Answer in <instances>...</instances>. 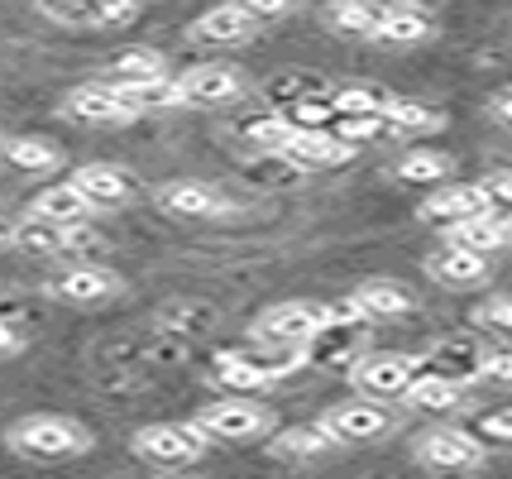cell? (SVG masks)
Masks as SVG:
<instances>
[{
  "label": "cell",
  "mask_w": 512,
  "mask_h": 479,
  "mask_svg": "<svg viewBox=\"0 0 512 479\" xmlns=\"http://www.w3.org/2000/svg\"><path fill=\"white\" fill-rule=\"evenodd\" d=\"M96 206L77 192L72 183H58V187H44L34 202H29V216H39V221H53V226H82Z\"/></svg>",
  "instance_id": "cell-20"
},
{
  "label": "cell",
  "mask_w": 512,
  "mask_h": 479,
  "mask_svg": "<svg viewBox=\"0 0 512 479\" xmlns=\"http://www.w3.org/2000/svg\"><path fill=\"white\" fill-rule=\"evenodd\" d=\"M331 326L326 307L321 302H273L268 312L254 317V341L264 345H278V350H307V345Z\"/></svg>",
  "instance_id": "cell-2"
},
{
  "label": "cell",
  "mask_w": 512,
  "mask_h": 479,
  "mask_svg": "<svg viewBox=\"0 0 512 479\" xmlns=\"http://www.w3.org/2000/svg\"><path fill=\"white\" fill-rule=\"evenodd\" d=\"M211 379H216L221 388H230L235 398H254V393H259V388H268L278 374H273V365H268V360H259V355H235V350H225V355H216Z\"/></svg>",
  "instance_id": "cell-15"
},
{
  "label": "cell",
  "mask_w": 512,
  "mask_h": 479,
  "mask_svg": "<svg viewBox=\"0 0 512 479\" xmlns=\"http://www.w3.org/2000/svg\"><path fill=\"white\" fill-rule=\"evenodd\" d=\"M259 149H268V154H283L288 149V139L297 135V125L292 120H283V115H264V120H249V130H245Z\"/></svg>",
  "instance_id": "cell-33"
},
{
  "label": "cell",
  "mask_w": 512,
  "mask_h": 479,
  "mask_svg": "<svg viewBox=\"0 0 512 479\" xmlns=\"http://www.w3.org/2000/svg\"><path fill=\"white\" fill-rule=\"evenodd\" d=\"M469 216H489V197H484V183H455V187H441L431 192L422 202V221L431 226H460Z\"/></svg>",
  "instance_id": "cell-9"
},
{
  "label": "cell",
  "mask_w": 512,
  "mask_h": 479,
  "mask_svg": "<svg viewBox=\"0 0 512 479\" xmlns=\"http://www.w3.org/2000/svg\"><path fill=\"white\" fill-rule=\"evenodd\" d=\"M335 441L321 427H288V432H278V441H273V456L283 460H312L321 456V451H331Z\"/></svg>",
  "instance_id": "cell-29"
},
{
  "label": "cell",
  "mask_w": 512,
  "mask_h": 479,
  "mask_svg": "<svg viewBox=\"0 0 512 479\" xmlns=\"http://www.w3.org/2000/svg\"><path fill=\"white\" fill-rule=\"evenodd\" d=\"M48 293L58 302H77V307H91V302H106V297L120 293V278L111 269H96V264H77L48 283Z\"/></svg>",
  "instance_id": "cell-10"
},
{
  "label": "cell",
  "mask_w": 512,
  "mask_h": 479,
  "mask_svg": "<svg viewBox=\"0 0 512 479\" xmlns=\"http://www.w3.org/2000/svg\"><path fill=\"white\" fill-rule=\"evenodd\" d=\"M426 274L436 278V283H446V288H469V283H484L489 278V254L441 245V250L426 254Z\"/></svg>",
  "instance_id": "cell-13"
},
{
  "label": "cell",
  "mask_w": 512,
  "mask_h": 479,
  "mask_svg": "<svg viewBox=\"0 0 512 479\" xmlns=\"http://www.w3.org/2000/svg\"><path fill=\"white\" fill-rule=\"evenodd\" d=\"M479 432H484V436H493V441H512V408H503V412H489V417L479 422Z\"/></svg>",
  "instance_id": "cell-39"
},
{
  "label": "cell",
  "mask_w": 512,
  "mask_h": 479,
  "mask_svg": "<svg viewBox=\"0 0 512 479\" xmlns=\"http://www.w3.org/2000/svg\"><path fill=\"white\" fill-rule=\"evenodd\" d=\"M316 427L331 436L335 446H350V441H374V436H383L393 427V417H388L379 403L355 398V403H335V408H326Z\"/></svg>",
  "instance_id": "cell-7"
},
{
  "label": "cell",
  "mask_w": 512,
  "mask_h": 479,
  "mask_svg": "<svg viewBox=\"0 0 512 479\" xmlns=\"http://www.w3.org/2000/svg\"><path fill=\"white\" fill-rule=\"evenodd\" d=\"M383 120H388V130H441V125H446L441 111H426V106L407 101V96H393L388 111H383Z\"/></svg>",
  "instance_id": "cell-32"
},
{
  "label": "cell",
  "mask_w": 512,
  "mask_h": 479,
  "mask_svg": "<svg viewBox=\"0 0 512 479\" xmlns=\"http://www.w3.org/2000/svg\"><path fill=\"white\" fill-rule=\"evenodd\" d=\"M388 101H393V92H379V87H340V92H331L335 120L340 115H383Z\"/></svg>",
  "instance_id": "cell-31"
},
{
  "label": "cell",
  "mask_w": 512,
  "mask_h": 479,
  "mask_svg": "<svg viewBox=\"0 0 512 479\" xmlns=\"http://www.w3.org/2000/svg\"><path fill=\"white\" fill-rule=\"evenodd\" d=\"M493 115H498V120H508V125H512V87H508V92H498V96H493Z\"/></svg>",
  "instance_id": "cell-41"
},
{
  "label": "cell",
  "mask_w": 512,
  "mask_h": 479,
  "mask_svg": "<svg viewBox=\"0 0 512 479\" xmlns=\"http://www.w3.org/2000/svg\"><path fill=\"white\" fill-rule=\"evenodd\" d=\"M417 460L426 470L441 475H460V470H479L484 465V441L465 427H431L417 436Z\"/></svg>",
  "instance_id": "cell-6"
},
{
  "label": "cell",
  "mask_w": 512,
  "mask_h": 479,
  "mask_svg": "<svg viewBox=\"0 0 512 479\" xmlns=\"http://www.w3.org/2000/svg\"><path fill=\"white\" fill-rule=\"evenodd\" d=\"M20 350H24L20 326H15V321H5V317H0V360H5V355H20Z\"/></svg>",
  "instance_id": "cell-40"
},
{
  "label": "cell",
  "mask_w": 512,
  "mask_h": 479,
  "mask_svg": "<svg viewBox=\"0 0 512 479\" xmlns=\"http://www.w3.org/2000/svg\"><path fill=\"white\" fill-rule=\"evenodd\" d=\"M197 427L211 441H254V436H268L273 427V412L264 403H254V398H221V403H206L197 412Z\"/></svg>",
  "instance_id": "cell-5"
},
{
  "label": "cell",
  "mask_w": 512,
  "mask_h": 479,
  "mask_svg": "<svg viewBox=\"0 0 512 479\" xmlns=\"http://www.w3.org/2000/svg\"><path fill=\"white\" fill-rule=\"evenodd\" d=\"M402 398H407L412 408L450 412V408H460V384H450V379H441V374H417Z\"/></svg>",
  "instance_id": "cell-27"
},
{
  "label": "cell",
  "mask_w": 512,
  "mask_h": 479,
  "mask_svg": "<svg viewBox=\"0 0 512 479\" xmlns=\"http://www.w3.org/2000/svg\"><path fill=\"white\" fill-rule=\"evenodd\" d=\"M474 326L484 331H512V297H489L474 307Z\"/></svg>",
  "instance_id": "cell-35"
},
{
  "label": "cell",
  "mask_w": 512,
  "mask_h": 479,
  "mask_svg": "<svg viewBox=\"0 0 512 479\" xmlns=\"http://www.w3.org/2000/svg\"><path fill=\"white\" fill-rule=\"evenodd\" d=\"M163 479H192V475H163Z\"/></svg>",
  "instance_id": "cell-43"
},
{
  "label": "cell",
  "mask_w": 512,
  "mask_h": 479,
  "mask_svg": "<svg viewBox=\"0 0 512 479\" xmlns=\"http://www.w3.org/2000/svg\"><path fill=\"white\" fill-rule=\"evenodd\" d=\"M350 302L359 307V317L364 321H388V317H407L412 312V293L402 288L398 278H364Z\"/></svg>",
  "instance_id": "cell-17"
},
{
  "label": "cell",
  "mask_w": 512,
  "mask_h": 479,
  "mask_svg": "<svg viewBox=\"0 0 512 479\" xmlns=\"http://www.w3.org/2000/svg\"><path fill=\"white\" fill-rule=\"evenodd\" d=\"M417 374H422V360H412L402 350H369L350 365V384H355L359 398L383 403V398H402Z\"/></svg>",
  "instance_id": "cell-3"
},
{
  "label": "cell",
  "mask_w": 512,
  "mask_h": 479,
  "mask_svg": "<svg viewBox=\"0 0 512 479\" xmlns=\"http://www.w3.org/2000/svg\"><path fill=\"white\" fill-rule=\"evenodd\" d=\"M326 24H331L335 34L374 39V29H379V10H369L364 0H331V5H326Z\"/></svg>",
  "instance_id": "cell-28"
},
{
  "label": "cell",
  "mask_w": 512,
  "mask_h": 479,
  "mask_svg": "<svg viewBox=\"0 0 512 479\" xmlns=\"http://www.w3.org/2000/svg\"><path fill=\"white\" fill-rule=\"evenodd\" d=\"M484 197H489V216H512V173H498L484 183Z\"/></svg>",
  "instance_id": "cell-36"
},
{
  "label": "cell",
  "mask_w": 512,
  "mask_h": 479,
  "mask_svg": "<svg viewBox=\"0 0 512 479\" xmlns=\"http://www.w3.org/2000/svg\"><path fill=\"white\" fill-rule=\"evenodd\" d=\"M0 154L15 163L20 173H53V168L63 163V154H58L53 144H44V139H29V135L5 139V144H0Z\"/></svg>",
  "instance_id": "cell-24"
},
{
  "label": "cell",
  "mask_w": 512,
  "mask_h": 479,
  "mask_svg": "<svg viewBox=\"0 0 512 479\" xmlns=\"http://www.w3.org/2000/svg\"><path fill=\"white\" fill-rule=\"evenodd\" d=\"M15 245L24 254H63L77 250V245H96L82 226H53V221H39V216H24L15 226Z\"/></svg>",
  "instance_id": "cell-16"
},
{
  "label": "cell",
  "mask_w": 512,
  "mask_h": 479,
  "mask_svg": "<svg viewBox=\"0 0 512 479\" xmlns=\"http://www.w3.org/2000/svg\"><path fill=\"white\" fill-rule=\"evenodd\" d=\"M455 163L446 154H436V149H412V154H402L398 159V178L402 183H446V173Z\"/></svg>",
  "instance_id": "cell-30"
},
{
  "label": "cell",
  "mask_w": 512,
  "mask_h": 479,
  "mask_svg": "<svg viewBox=\"0 0 512 479\" xmlns=\"http://www.w3.org/2000/svg\"><path fill=\"white\" fill-rule=\"evenodd\" d=\"M130 446L149 465H192L197 456H206L211 436L197 422H154V427H139Z\"/></svg>",
  "instance_id": "cell-4"
},
{
  "label": "cell",
  "mask_w": 512,
  "mask_h": 479,
  "mask_svg": "<svg viewBox=\"0 0 512 479\" xmlns=\"http://www.w3.org/2000/svg\"><path fill=\"white\" fill-rule=\"evenodd\" d=\"M235 5H240L245 15H254L259 24H264V20H283V15L292 10V0H235Z\"/></svg>",
  "instance_id": "cell-38"
},
{
  "label": "cell",
  "mask_w": 512,
  "mask_h": 479,
  "mask_svg": "<svg viewBox=\"0 0 512 479\" xmlns=\"http://www.w3.org/2000/svg\"><path fill=\"white\" fill-rule=\"evenodd\" d=\"M254 29H259V20L245 15L235 0H225V5H211V10L192 24V39H201V44H245Z\"/></svg>",
  "instance_id": "cell-18"
},
{
  "label": "cell",
  "mask_w": 512,
  "mask_h": 479,
  "mask_svg": "<svg viewBox=\"0 0 512 479\" xmlns=\"http://www.w3.org/2000/svg\"><path fill=\"white\" fill-rule=\"evenodd\" d=\"M508 240H512V230H508V221H503V216H469V221H460V226L446 230V245L479 250V254L503 250Z\"/></svg>",
  "instance_id": "cell-22"
},
{
  "label": "cell",
  "mask_w": 512,
  "mask_h": 479,
  "mask_svg": "<svg viewBox=\"0 0 512 479\" xmlns=\"http://www.w3.org/2000/svg\"><path fill=\"white\" fill-rule=\"evenodd\" d=\"M158 206L168 216H187V221H206V216L225 211V202L206 183H163L158 187Z\"/></svg>",
  "instance_id": "cell-19"
},
{
  "label": "cell",
  "mask_w": 512,
  "mask_h": 479,
  "mask_svg": "<svg viewBox=\"0 0 512 479\" xmlns=\"http://www.w3.org/2000/svg\"><path fill=\"white\" fill-rule=\"evenodd\" d=\"M115 96L125 101V111L130 115H149V111H173V106H187L182 101V87L178 82H168V77H158V82H130V87H120L111 82Z\"/></svg>",
  "instance_id": "cell-21"
},
{
  "label": "cell",
  "mask_w": 512,
  "mask_h": 479,
  "mask_svg": "<svg viewBox=\"0 0 512 479\" xmlns=\"http://www.w3.org/2000/svg\"><path fill=\"white\" fill-rule=\"evenodd\" d=\"M72 187H77L96 211H101V206H125L134 197L130 173L115 168V163H82V168L72 173Z\"/></svg>",
  "instance_id": "cell-11"
},
{
  "label": "cell",
  "mask_w": 512,
  "mask_h": 479,
  "mask_svg": "<svg viewBox=\"0 0 512 479\" xmlns=\"http://www.w3.org/2000/svg\"><path fill=\"white\" fill-rule=\"evenodd\" d=\"M426 34H431V20H426L417 5H393V10H379V29H374V39H383V44H422Z\"/></svg>",
  "instance_id": "cell-23"
},
{
  "label": "cell",
  "mask_w": 512,
  "mask_h": 479,
  "mask_svg": "<svg viewBox=\"0 0 512 479\" xmlns=\"http://www.w3.org/2000/svg\"><path fill=\"white\" fill-rule=\"evenodd\" d=\"M431 374H441V379H450V384H465V379H479V365H484V355L474 350L469 341H450L441 345L436 355H431Z\"/></svg>",
  "instance_id": "cell-25"
},
{
  "label": "cell",
  "mask_w": 512,
  "mask_h": 479,
  "mask_svg": "<svg viewBox=\"0 0 512 479\" xmlns=\"http://www.w3.org/2000/svg\"><path fill=\"white\" fill-rule=\"evenodd\" d=\"M10 451L24 460H72L91 451V432L72 417H58V412H34V417H20L10 432Z\"/></svg>",
  "instance_id": "cell-1"
},
{
  "label": "cell",
  "mask_w": 512,
  "mask_h": 479,
  "mask_svg": "<svg viewBox=\"0 0 512 479\" xmlns=\"http://www.w3.org/2000/svg\"><path fill=\"white\" fill-rule=\"evenodd\" d=\"M63 111L72 120H87V125H115V120H134L125 111V101L115 96L111 82H82V87H72L63 101Z\"/></svg>",
  "instance_id": "cell-12"
},
{
  "label": "cell",
  "mask_w": 512,
  "mask_h": 479,
  "mask_svg": "<svg viewBox=\"0 0 512 479\" xmlns=\"http://www.w3.org/2000/svg\"><path fill=\"white\" fill-rule=\"evenodd\" d=\"M283 159L297 163V168H335V163L355 159V144L335 139L331 130H297L283 149Z\"/></svg>",
  "instance_id": "cell-14"
},
{
  "label": "cell",
  "mask_w": 512,
  "mask_h": 479,
  "mask_svg": "<svg viewBox=\"0 0 512 479\" xmlns=\"http://www.w3.org/2000/svg\"><path fill=\"white\" fill-rule=\"evenodd\" d=\"M479 379H493V384H512V350H493L479 365Z\"/></svg>",
  "instance_id": "cell-37"
},
{
  "label": "cell",
  "mask_w": 512,
  "mask_h": 479,
  "mask_svg": "<svg viewBox=\"0 0 512 479\" xmlns=\"http://www.w3.org/2000/svg\"><path fill=\"white\" fill-rule=\"evenodd\" d=\"M34 10L58 24H101L96 10H91V0H34Z\"/></svg>",
  "instance_id": "cell-34"
},
{
  "label": "cell",
  "mask_w": 512,
  "mask_h": 479,
  "mask_svg": "<svg viewBox=\"0 0 512 479\" xmlns=\"http://www.w3.org/2000/svg\"><path fill=\"white\" fill-rule=\"evenodd\" d=\"M5 245H15V221L0 216V250H5Z\"/></svg>",
  "instance_id": "cell-42"
},
{
  "label": "cell",
  "mask_w": 512,
  "mask_h": 479,
  "mask_svg": "<svg viewBox=\"0 0 512 479\" xmlns=\"http://www.w3.org/2000/svg\"><path fill=\"white\" fill-rule=\"evenodd\" d=\"M178 87L187 106H230V101L245 96V77L230 63H201V68L182 72Z\"/></svg>",
  "instance_id": "cell-8"
},
{
  "label": "cell",
  "mask_w": 512,
  "mask_h": 479,
  "mask_svg": "<svg viewBox=\"0 0 512 479\" xmlns=\"http://www.w3.org/2000/svg\"><path fill=\"white\" fill-rule=\"evenodd\" d=\"M158 77H163V53L158 48H125V53H115L111 82L130 87V82H158Z\"/></svg>",
  "instance_id": "cell-26"
}]
</instances>
